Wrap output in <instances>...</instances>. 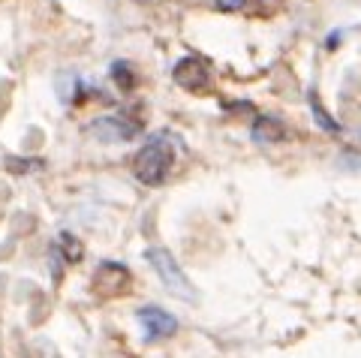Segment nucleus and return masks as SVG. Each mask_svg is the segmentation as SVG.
Here are the masks:
<instances>
[{
	"instance_id": "nucleus-1",
	"label": "nucleus",
	"mask_w": 361,
	"mask_h": 358,
	"mask_svg": "<svg viewBox=\"0 0 361 358\" xmlns=\"http://www.w3.org/2000/svg\"><path fill=\"white\" fill-rule=\"evenodd\" d=\"M175 166V139L169 132H157L139 148L133 160V175L145 187H160Z\"/></svg>"
},
{
	"instance_id": "nucleus-2",
	"label": "nucleus",
	"mask_w": 361,
	"mask_h": 358,
	"mask_svg": "<svg viewBox=\"0 0 361 358\" xmlns=\"http://www.w3.org/2000/svg\"><path fill=\"white\" fill-rule=\"evenodd\" d=\"M148 262H151V268L157 271V277H160V283L172 292L175 298H184V301H196L199 295H196V289H193V283L187 280V274H184V268L178 265V259L172 256V250L169 247H148Z\"/></svg>"
},
{
	"instance_id": "nucleus-3",
	"label": "nucleus",
	"mask_w": 361,
	"mask_h": 358,
	"mask_svg": "<svg viewBox=\"0 0 361 358\" xmlns=\"http://www.w3.org/2000/svg\"><path fill=\"white\" fill-rule=\"evenodd\" d=\"M87 132L99 142H130L142 132V121H133L127 115H106L97 118Z\"/></svg>"
},
{
	"instance_id": "nucleus-4",
	"label": "nucleus",
	"mask_w": 361,
	"mask_h": 358,
	"mask_svg": "<svg viewBox=\"0 0 361 358\" xmlns=\"http://www.w3.org/2000/svg\"><path fill=\"white\" fill-rule=\"evenodd\" d=\"M175 85L184 87L187 94H205L208 85H211V66L202 61V58H184L175 63Z\"/></svg>"
},
{
	"instance_id": "nucleus-5",
	"label": "nucleus",
	"mask_w": 361,
	"mask_h": 358,
	"mask_svg": "<svg viewBox=\"0 0 361 358\" xmlns=\"http://www.w3.org/2000/svg\"><path fill=\"white\" fill-rule=\"evenodd\" d=\"M135 319H139V326L145 331V340L148 343L166 340V338H172V334L178 331V319L163 307H151L148 304V307H142L139 313H135Z\"/></svg>"
},
{
	"instance_id": "nucleus-6",
	"label": "nucleus",
	"mask_w": 361,
	"mask_h": 358,
	"mask_svg": "<svg viewBox=\"0 0 361 358\" xmlns=\"http://www.w3.org/2000/svg\"><path fill=\"white\" fill-rule=\"evenodd\" d=\"M127 283H130V271L121 262H103L94 277V286L99 292H121Z\"/></svg>"
},
{
	"instance_id": "nucleus-7",
	"label": "nucleus",
	"mask_w": 361,
	"mask_h": 358,
	"mask_svg": "<svg viewBox=\"0 0 361 358\" xmlns=\"http://www.w3.org/2000/svg\"><path fill=\"white\" fill-rule=\"evenodd\" d=\"M283 132H286V130H283V124H280L277 118H256L250 136H253V142H259V144H274V142L283 139Z\"/></svg>"
},
{
	"instance_id": "nucleus-8",
	"label": "nucleus",
	"mask_w": 361,
	"mask_h": 358,
	"mask_svg": "<svg viewBox=\"0 0 361 358\" xmlns=\"http://www.w3.org/2000/svg\"><path fill=\"white\" fill-rule=\"evenodd\" d=\"M58 250L63 253V262H82V256H85V247H82V241L75 238L73 232H61L58 235Z\"/></svg>"
},
{
	"instance_id": "nucleus-9",
	"label": "nucleus",
	"mask_w": 361,
	"mask_h": 358,
	"mask_svg": "<svg viewBox=\"0 0 361 358\" xmlns=\"http://www.w3.org/2000/svg\"><path fill=\"white\" fill-rule=\"evenodd\" d=\"M109 75H111V82H115V85L121 87V91H133V85H135V73H133V66H130L127 61H115V63H111Z\"/></svg>"
},
{
	"instance_id": "nucleus-10",
	"label": "nucleus",
	"mask_w": 361,
	"mask_h": 358,
	"mask_svg": "<svg viewBox=\"0 0 361 358\" xmlns=\"http://www.w3.org/2000/svg\"><path fill=\"white\" fill-rule=\"evenodd\" d=\"M310 111H313V118H316V124H319L322 130H329V132H341V124L331 118V115H325L322 106H319V99H316V94H310Z\"/></svg>"
},
{
	"instance_id": "nucleus-11",
	"label": "nucleus",
	"mask_w": 361,
	"mask_h": 358,
	"mask_svg": "<svg viewBox=\"0 0 361 358\" xmlns=\"http://www.w3.org/2000/svg\"><path fill=\"white\" fill-rule=\"evenodd\" d=\"M9 166V172H18V175H25V172H33V169H39L42 160H6Z\"/></svg>"
},
{
	"instance_id": "nucleus-12",
	"label": "nucleus",
	"mask_w": 361,
	"mask_h": 358,
	"mask_svg": "<svg viewBox=\"0 0 361 358\" xmlns=\"http://www.w3.org/2000/svg\"><path fill=\"white\" fill-rule=\"evenodd\" d=\"M247 0H214V6L220 9V13H238V9H244Z\"/></svg>"
},
{
	"instance_id": "nucleus-13",
	"label": "nucleus",
	"mask_w": 361,
	"mask_h": 358,
	"mask_svg": "<svg viewBox=\"0 0 361 358\" xmlns=\"http://www.w3.org/2000/svg\"><path fill=\"white\" fill-rule=\"evenodd\" d=\"M145 4H148V0H145Z\"/></svg>"
}]
</instances>
